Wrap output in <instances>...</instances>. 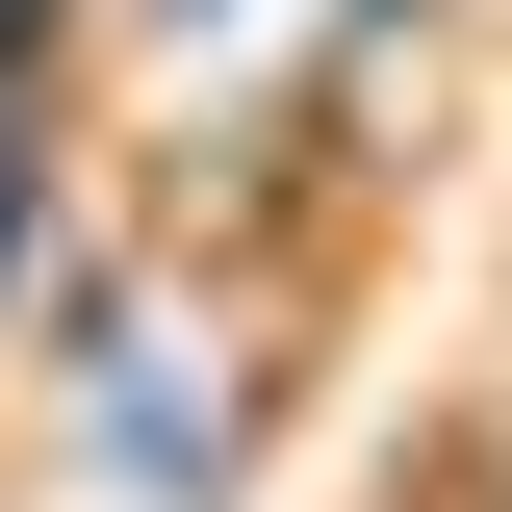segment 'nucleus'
I'll return each mask as SVG.
<instances>
[{
  "instance_id": "obj_1",
  "label": "nucleus",
  "mask_w": 512,
  "mask_h": 512,
  "mask_svg": "<svg viewBox=\"0 0 512 512\" xmlns=\"http://www.w3.org/2000/svg\"><path fill=\"white\" fill-rule=\"evenodd\" d=\"M333 26H359V52H384V26H436V0H333Z\"/></svg>"
},
{
  "instance_id": "obj_2",
  "label": "nucleus",
  "mask_w": 512,
  "mask_h": 512,
  "mask_svg": "<svg viewBox=\"0 0 512 512\" xmlns=\"http://www.w3.org/2000/svg\"><path fill=\"white\" fill-rule=\"evenodd\" d=\"M154 26H231V0H154Z\"/></svg>"
}]
</instances>
